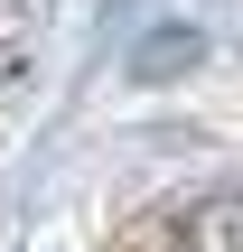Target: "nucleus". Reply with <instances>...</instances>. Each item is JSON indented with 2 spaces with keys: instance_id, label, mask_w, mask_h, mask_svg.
Wrapping results in <instances>:
<instances>
[{
  "instance_id": "nucleus-2",
  "label": "nucleus",
  "mask_w": 243,
  "mask_h": 252,
  "mask_svg": "<svg viewBox=\"0 0 243 252\" xmlns=\"http://www.w3.org/2000/svg\"><path fill=\"white\" fill-rule=\"evenodd\" d=\"M178 252H243V187H225V196H197V215H187Z\"/></svg>"
},
{
  "instance_id": "nucleus-1",
  "label": "nucleus",
  "mask_w": 243,
  "mask_h": 252,
  "mask_svg": "<svg viewBox=\"0 0 243 252\" xmlns=\"http://www.w3.org/2000/svg\"><path fill=\"white\" fill-rule=\"evenodd\" d=\"M197 56H206V28H187V19H159V28L131 47V75H140V84H169V75H187Z\"/></svg>"
}]
</instances>
